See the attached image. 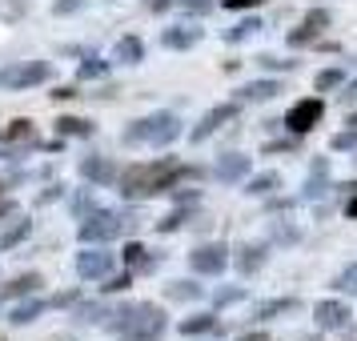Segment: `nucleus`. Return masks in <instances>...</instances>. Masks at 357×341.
I'll return each mask as SVG.
<instances>
[{"label":"nucleus","instance_id":"f257e3e1","mask_svg":"<svg viewBox=\"0 0 357 341\" xmlns=\"http://www.w3.org/2000/svg\"><path fill=\"white\" fill-rule=\"evenodd\" d=\"M197 173H201V169H189V165L173 161V157H157V161L125 165V173L116 177V185H121V197H125V201H141V197L169 193L181 177H197Z\"/></svg>","mask_w":357,"mask_h":341},{"label":"nucleus","instance_id":"f03ea898","mask_svg":"<svg viewBox=\"0 0 357 341\" xmlns=\"http://www.w3.org/2000/svg\"><path fill=\"white\" fill-rule=\"evenodd\" d=\"M181 137V116L177 113H169V109H161V113H149V116H141V121H132L129 129L121 132V145H129V149H137V145H173Z\"/></svg>","mask_w":357,"mask_h":341},{"label":"nucleus","instance_id":"7ed1b4c3","mask_svg":"<svg viewBox=\"0 0 357 341\" xmlns=\"http://www.w3.org/2000/svg\"><path fill=\"white\" fill-rule=\"evenodd\" d=\"M52 77L49 61H20V65L0 68V89L4 93H20V89H33V84H45Z\"/></svg>","mask_w":357,"mask_h":341},{"label":"nucleus","instance_id":"20e7f679","mask_svg":"<svg viewBox=\"0 0 357 341\" xmlns=\"http://www.w3.org/2000/svg\"><path fill=\"white\" fill-rule=\"evenodd\" d=\"M77 237H81V245H105V241H113V237H121V213L116 209H93L81 221Z\"/></svg>","mask_w":357,"mask_h":341},{"label":"nucleus","instance_id":"39448f33","mask_svg":"<svg viewBox=\"0 0 357 341\" xmlns=\"http://www.w3.org/2000/svg\"><path fill=\"white\" fill-rule=\"evenodd\" d=\"M225 265H229V245L225 241H205L189 253V269H193L197 277H221Z\"/></svg>","mask_w":357,"mask_h":341},{"label":"nucleus","instance_id":"423d86ee","mask_svg":"<svg viewBox=\"0 0 357 341\" xmlns=\"http://www.w3.org/2000/svg\"><path fill=\"white\" fill-rule=\"evenodd\" d=\"M169 329V317H165L157 305H137V317H132L129 333H125V341H157Z\"/></svg>","mask_w":357,"mask_h":341},{"label":"nucleus","instance_id":"0eeeda50","mask_svg":"<svg viewBox=\"0 0 357 341\" xmlns=\"http://www.w3.org/2000/svg\"><path fill=\"white\" fill-rule=\"evenodd\" d=\"M113 253H105L100 245H84V253H77V277L81 281H105L113 273Z\"/></svg>","mask_w":357,"mask_h":341},{"label":"nucleus","instance_id":"6e6552de","mask_svg":"<svg viewBox=\"0 0 357 341\" xmlns=\"http://www.w3.org/2000/svg\"><path fill=\"white\" fill-rule=\"evenodd\" d=\"M325 116V105L321 97H305V100H297L289 113H285V129L297 132V137H305L309 129H317V121Z\"/></svg>","mask_w":357,"mask_h":341},{"label":"nucleus","instance_id":"1a4fd4ad","mask_svg":"<svg viewBox=\"0 0 357 341\" xmlns=\"http://www.w3.org/2000/svg\"><path fill=\"white\" fill-rule=\"evenodd\" d=\"M237 113H241V100H229V105H217V109H209V113L201 116L193 129H189V141H193V145H205L213 132L221 129L225 121H233Z\"/></svg>","mask_w":357,"mask_h":341},{"label":"nucleus","instance_id":"9d476101","mask_svg":"<svg viewBox=\"0 0 357 341\" xmlns=\"http://www.w3.org/2000/svg\"><path fill=\"white\" fill-rule=\"evenodd\" d=\"M81 177L89 181V185H97V189H109V185H116V177H121V169H116L113 157H84L81 161Z\"/></svg>","mask_w":357,"mask_h":341},{"label":"nucleus","instance_id":"9b49d317","mask_svg":"<svg viewBox=\"0 0 357 341\" xmlns=\"http://www.w3.org/2000/svg\"><path fill=\"white\" fill-rule=\"evenodd\" d=\"M249 169H253V161L245 153H221L217 165H213V177L221 181V185H237V181L249 177Z\"/></svg>","mask_w":357,"mask_h":341},{"label":"nucleus","instance_id":"f8f14e48","mask_svg":"<svg viewBox=\"0 0 357 341\" xmlns=\"http://www.w3.org/2000/svg\"><path fill=\"white\" fill-rule=\"evenodd\" d=\"M333 189L329 181V157H313L309 161V177H305V189H301V201H317Z\"/></svg>","mask_w":357,"mask_h":341},{"label":"nucleus","instance_id":"ddd939ff","mask_svg":"<svg viewBox=\"0 0 357 341\" xmlns=\"http://www.w3.org/2000/svg\"><path fill=\"white\" fill-rule=\"evenodd\" d=\"M121 261H125V269H132V273H157L161 253H149L141 241H125V253H121Z\"/></svg>","mask_w":357,"mask_h":341},{"label":"nucleus","instance_id":"4468645a","mask_svg":"<svg viewBox=\"0 0 357 341\" xmlns=\"http://www.w3.org/2000/svg\"><path fill=\"white\" fill-rule=\"evenodd\" d=\"M313 317H317V329H345L349 317H354V309L345 301H317Z\"/></svg>","mask_w":357,"mask_h":341},{"label":"nucleus","instance_id":"2eb2a0df","mask_svg":"<svg viewBox=\"0 0 357 341\" xmlns=\"http://www.w3.org/2000/svg\"><path fill=\"white\" fill-rule=\"evenodd\" d=\"M197 40H201V29H197V24H173V29L161 33V49L185 52V49H193Z\"/></svg>","mask_w":357,"mask_h":341},{"label":"nucleus","instance_id":"dca6fc26","mask_svg":"<svg viewBox=\"0 0 357 341\" xmlns=\"http://www.w3.org/2000/svg\"><path fill=\"white\" fill-rule=\"evenodd\" d=\"M281 89H285V84L277 81V77H269V81H249L245 89H237V100H241V105H261V100H273Z\"/></svg>","mask_w":357,"mask_h":341},{"label":"nucleus","instance_id":"f3484780","mask_svg":"<svg viewBox=\"0 0 357 341\" xmlns=\"http://www.w3.org/2000/svg\"><path fill=\"white\" fill-rule=\"evenodd\" d=\"M40 285H45V277L40 273H20V277H13V281L0 289V301H8V297H33Z\"/></svg>","mask_w":357,"mask_h":341},{"label":"nucleus","instance_id":"a211bd4d","mask_svg":"<svg viewBox=\"0 0 357 341\" xmlns=\"http://www.w3.org/2000/svg\"><path fill=\"white\" fill-rule=\"evenodd\" d=\"M29 141H36V129H33V121H29V116L8 121L4 132H0V145H29Z\"/></svg>","mask_w":357,"mask_h":341},{"label":"nucleus","instance_id":"6ab92c4d","mask_svg":"<svg viewBox=\"0 0 357 341\" xmlns=\"http://www.w3.org/2000/svg\"><path fill=\"white\" fill-rule=\"evenodd\" d=\"M265 257H269L265 245H241V249H237V269H241V277H253L261 265H265Z\"/></svg>","mask_w":357,"mask_h":341},{"label":"nucleus","instance_id":"aec40b11","mask_svg":"<svg viewBox=\"0 0 357 341\" xmlns=\"http://www.w3.org/2000/svg\"><path fill=\"white\" fill-rule=\"evenodd\" d=\"M297 305H301L297 297H273V301H261V305L253 309V321H273V317H281V313H293Z\"/></svg>","mask_w":357,"mask_h":341},{"label":"nucleus","instance_id":"412c9836","mask_svg":"<svg viewBox=\"0 0 357 341\" xmlns=\"http://www.w3.org/2000/svg\"><path fill=\"white\" fill-rule=\"evenodd\" d=\"M277 189H281V173H273V169L245 181V197H273Z\"/></svg>","mask_w":357,"mask_h":341},{"label":"nucleus","instance_id":"4be33fe9","mask_svg":"<svg viewBox=\"0 0 357 341\" xmlns=\"http://www.w3.org/2000/svg\"><path fill=\"white\" fill-rule=\"evenodd\" d=\"M105 317H109V309L100 301H77L73 305V321L77 325H105Z\"/></svg>","mask_w":357,"mask_h":341},{"label":"nucleus","instance_id":"5701e85b","mask_svg":"<svg viewBox=\"0 0 357 341\" xmlns=\"http://www.w3.org/2000/svg\"><path fill=\"white\" fill-rule=\"evenodd\" d=\"M113 56L121 61V65H141V61H145V45H141L137 36H121L116 49H113Z\"/></svg>","mask_w":357,"mask_h":341},{"label":"nucleus","instance_id":"b1692460","mask_svg":"<svg viewBox=\"0 0 357 341\" xmlns=\"http://www.w3.org/2000/svg\"><path fill=\"white\" fill-rule=\"evenodd\" d=\"M132 317H137V305H132V301H125L121 309H113V313H109L105 329H109L113 338H125V333H129V325H132Z\"/></svg>","mask_w":357,"mask_h":341},{"label":"nucleus","instance_id":"393cba45","mask_svg":"<svg viewBox=\"0 0 357 341\" xmlns=\"http://www.w3.org/2000/svg\"><path fill=\"white\" fill-rule=\"evenodd\" d=\"M45 305H49V301H40V297H33V301H20L17 309H13V313H8V325H33L36 317H40V313H45Z\"/></svg>","mask_w":357,"mask_h":341},{"label":"nucleus","instance_id":"a878e982","mask_svg":"<svg viewBox=\"0 0 357 341\" xmlns=\"http://www.w3.org/2000/svg\"><path fill=\"white\" fill-rule=\"evenodd\" d=\"M97 125L84 116H56V137H93Z\"/></svg>","mask_w":357,"mask_h":341},{"label":"nucleus","instance_id":"bb28decb","mask_svg":"<svg viewBox=\"0 0 357 341\" xmlns=\"http://www.w3.org/2000/svg\"><path fill=\"white\" fill-rule=\"evenodd\" d=\"M185 338H201V333H217V317L213 313H193V317H185V321L177 325Z\"/></svg>","mask_w":357,"mask_h":341},{"label":"nucleus","instance_id":"cd10ccee","mask_svg":"<svg viewBox=\"0 0 357 341\" xmlns=\"http://www.w3.org/2000/svg\"><path fill=\"white\" fill-rule=\"evenodd\" d=\"M29 233H33V221H29V217H17V225H4V229H0V249H17Z\"/></svg>","mask_w":357,"mask_h":341},{"label":"nucleus","instance_id":"c85d7f7f","mask_svg":"<svg viewBox=\"0 0 357 341\" xmlns=\"http://www.w3.org/2000/svg\"><path fill=\"white\" fill-rule=\"evenodd\" d=\"M93 209H100V205H97V185H84V189H77V193H73V217H77V221H84Z\"/></svg>","mask_w":357,"mask_h":341},{"label":"nucleus","instance_id":"c756f323","mask_svg":"<svg viewBox=\"0 0 357 341\" xmlns=\"http://www.w3.org/2000/svg\"><path fill=\"white\" fill-rule=\"evenodd\" d=\"M165 297H169V301H201L205 289H201L197 281H169V285H165Z\"/></svg>","mask_w":357,"mask_h":341},{"label":"nucleus","instance_id":"7c9ffc66","mask_svg":"<svg viewBox=\"0 0 357 341\" xmlns=\"http://www.w3.org/2000/svg\"><path fill=\"white\" fill-rule=\"evenodd\" d=\"M261 29H265V24H261V17H241V20H237V24L225 33V45H241V40H249V36L261 33Z\"/></svg>","mask_w":357,"mask_h":341},{"label":"nucleus","instance_id":"2f4dec72","mask_svg":"<svg viewBox=\"0 0 357 341\" xmlns=\"http://www.w3.org/2000/svg\"><path fill=\"white\" fill-rule=\"evenodd\" d=\"M77 77H81V81H105V77H109V61H100V56H84L81 68H77Z\"/></svg>","mask_w":357,"mask_h":341},{"label":"nucleus","instance_id":"473e14b6","mask_svg":"<svg viewBox=\"0 0 357 341\" xmlns=\"http://www.w3.org/2000/svg\"><path fill=\"white\" fill-rule=\"evenodd\" d=\"M341 84H345V68H321V73L313 77V89H317V93H333Z\"/></svg>","mask_w":357,"mask_h":341},{"label":"nucleus","instance_id":"72a5a7b5","mask_svg":"<svg viewBox=\"0 0 357 341\" xmlns=\"http://www.w3.org/2000/svg\"><path fill=\"white\" fill-rule=\"evenodd\" d=\"M245 297H249V289H245V285H225V289L213 293V305L225 309V305H237V301H245Z\"/></svg>","mask_w":357,"mask_h":341},{"label":"nucleus","instance_id":"f704fd0d","mask_svg":"<svg viewBox=\"0 0 357 341\" xmlns=\"http://www.w3.org/2000/svg\"><path fill=\"white\" fill-rule=\"evenodd\" d=\"M269 237H273V245H297L301 241V229L293 225V221H277Z\"/></svg>","mask_w":357,"mask_h":341},{"label":"nucleus","instance_id":"c9c22d12","mask_svg":"<svg viewBox=\"0 0 357 341\" xmlns=\"http://www.w3.org/2000/svg\"><path fill=\"white\" fill-rule=\"evenodd\" d=\"M317 29H309V24H297V29H293L289 36H285V45H289V49H305V45H317Z\"/></svg>","mask_w":357,"mask_h":341},{"label":"nucleus","instance_id":"e433bc0d","mask_svg":"<svg viewBox=\"0 0 357 341\" xmlns=\"http://www.w3.org/2000/svg\"><path fill=\"white\" fill-rule=\"evenodd\" d=\"M29 17V0H0V20L17 24V20Z\"/></svg>","mask_w":357,"mask_h":341},{"label":"nucleus","instance_id":"4c0bfd02","mask_svg":"<svg viewBox=\"0 0 357 341\" xmlns=\"http://www.w3.org/2000/svg\"><path fill=\"white\" fill-rule=\"evenodd\" d=\"M253 65L265 68V73H293V68H297V61H281V56H273V52H261Z\"/></svg>","mask_w":357,"mask_h":341},{"label":"nucleus","instance_id":"58836bf2","mask_svg":"<svg viewBox=\"0 0 357 341\" xmlns=\"http://www.w3.org/2000/svg\"><path fill=\"white\" fill-rule=\"evenodd\" d=\"M132 285V269H125V273H109L105 281H100V293H125Z\"/></svg>","mask_w":357,"mask_h":341},{"label":"nucleus","instance_id":"ea45409f","mask_svg":"<svg viewBox=\"0 0 357 341\" xmlns=\"http://www.w3.org/2000/svg\"><path fill=\"white\" fill-rule=\"evenodd\" d=\"M333 289L337 293H357V261L354 265H345V269L333 277Z\"/></svg>","mask_w":357,"mask_h":341},{"label":"nucleus","instance_id":"a19ab883","mask_svg":"<svg viewBox=\"0 0 357 341\" xmlns=\"http://www.w3.org/2000/svg\"><path fill=\"white\" fill-rule=\"evenodd\" d=\"M185 221H189V209L181 205V209H173L169 217H165V221H157V233H177V229L185 225Z\"/></svg>","mask_w":357,"mask_h":341},{"label":"nucleus","instance_id":"79ce46f5","mask_svg":"<svg viewBox=\"0 0 357 341\" xmlns=\"http://www.w3.org/2000/svg\"><path fill=\"white\" fill-rule=\"evenodd\" d=\"M329 149H333V153H354L357 149V129H341L337 137L329 141Z\"/></svg>","mask_w":357,"mask_h":341},{"label":"nucleus","instance_id":"37998d69","mask_svg":"<svg viewBox=\"0 0 357 341\" xmlns=\"http://www.w3.org/2000/svg\"><path fill=\"white\" fill-rule=\"evenodd\" d=\"M177 8L185 13V17H209V13H213L209 0H177Z\"/></svg>","mask_w":357,"mask_h":341},{"label":"nucleus","instance_id":"c03bdc74","mask_svg":"<svg viewBox=\"0 0 357 341\" xmlns=\"http://www.w3.org/2000/svg\"><path fill=\"white\" fill-rule=\"evenodd\" d=\"M301 24H309V29H317V33H325V29H329V13H325V8H309Z\"/></svg>","mask_w":357,"mask_h":341},{"label":"nucleus","instance_id":"a18cd8bd","mask_svg":"<svg viewBox=\"0 0 357 341\" xmlns=\"http://www.w3.org/2000/svg\"><path fill=\"white\" fill-rule=\"evenodd\" d=\"M141 225H145L141 209H125V213H121V233H137Z\"/></svg>","mask_w":357,"mask_h":341},{"label":"nucleus","instance_id":"49530a36","mask_svg":"<svg viewBox=\"0 0 357 341\" xmlns=\"http://www.w3.org/2000/svg\"><path fill=\"white\" fill-rule=\"evenodd\" d=\"M84 4H89V0H52V13H56V17H73V13H81Z\"/></svg>","mask_w":357,"mask_h":341},{"label":"nucleus","instance_id":"de8ad7c7","mask_svg":"<svg viewBox=\"0 0 357 341\" xmlns=\"http://www.w3.org/2000/svg\"><path fill=\"white\" fill-rule=\"evenodd\" d=\"M337 105H345V109H357V81H345L337 89Z\"/></svg>","mask_w":357,"mask_h":341},{"label":"nucleus","instance_id":"09e8293b","mask_svg":"<svg viewBox=\"0 0 357 341\" xmlns=\"http://www.w3.org/2000/svg\"><path fill=\"white\" fill-rule=\"evenodd\" d=\"M77 301H81V289H61V293H52V301H49V305L68 309V305H77Z\"/></svg>","mask_w":357,"mask_h":341},{"label":"nucleus","instance_id":"8fccbe9b","mask_svg":"<svg viewBox=\"0 0 357 341\" xmlns=\"http://www.w3.org/2000/svg\"><path fill=\"white\" fill-rule=\"evenodd\" d=\"M261 153H297V132H293L289 141H269Z\"/></svg>","mask_w":357,"mask_h":341},{"label":"nucleus","instance_id":"3c124183","mask_svg":"<svg viewBox=\"0 0 357 341\" xmlns=\"http://www.w3.org/2000/svg\"><path fill=\"white\" fill-rule=\"evenodd\" d=\"M265 201H269V213H289L293 205H297V201H293V197H265Z\"/></svg>","mask_w":357,"mask_h":341},{"label":"nucleus","instance_id":"603ef678","mask_svg":"<svg viewBox=\"0 0 357 341\" xmlns=\"http://www.w3.org/2000/svg\"><path fill=\"white\" fill-rule=\"evenodd\" d=\"M257 4H265V0H221V8H229V13H245V8H257Z\"/></svg>","mask_w":357,"mask_h":341},{"label":"nucleus","instance_id":"864d4df0","mask_svg":"<svg viewBox=\"0 0 357 341\" xmlns=\"http://www.w3.org/2000/svg\"><path fill=\"white\" fill-rule=\"evenodd\" d=\"M49 97L56 100V105H61V100H73V97H81V93H77V89H73V84H61V89H52Z\"/></svg>","mask_w":357,"mask_h":341},{"label":"nucleus","instance_id":"5fc2aeb1","mask_svg":"<svg viewBox=\"0 0 357 341\" xmlns=\"http://www.w3.org/2000/svg\"><path fill=\"white\" fill-rule=\"evenodd\" d=\"M56 197H65V185H49V189H45L40 197H36V201H40V205H52Z\"/></svg>","mask_w":357,"mask_h":341},{"label":"nucleus","instance_id":"6e6d98bb","mask_svg":"<svg viewBox=\"0 0 357 341\" xmlns=\"http://www.w3.org/2000/svg\"><path fill=\"white\" fill-rule=\"evenodd\" d=\"M8 217H17V201H4L0 205V229L8 225Z\"/></svg>","mask_w":357,"mask_h":341},{"label":"nucleus","instance_id":"4d7b16f0","mask_svg":"<svg viewBox=\"0 0 357 341\" xmlns=\"http://www.w3.org/2000/svg\"><path fill=\"white\" fill-rule=\"evenodd\" d=\"M169 8H177V0H149V13H169Z\"/></svg>","mask_w":357,"mask_h":341},{"label":"nucleus","instance_id":"13d9d810","mask_svg":"<svg viewBox=\"0 0 357 341\" xmlns=\"http://www.w3.org/2000/svg\"><path fill=\"white\" fill-rule=\"evenodd\" d=\"M345 217H349V221H357V189L349 193V201H345Z\"/></svg>","mask_w":357,"mask_h":341},{"label":"nucleus","instance_id":"bf43d9fd","mask_svg":"<svg viewBox=\"0 0 357 341\" xmlns=\"http://www.w3.org/2000/svg\"><path fill=\"white\" fill-rule=\"evenodd\" d=\"M237 341H269V333H265V329H257V333H245V338H237Z\"/></svg>","mask_w":357,"mask_h":341},{"label":"nucleus","instance_id":"052dcab7","mask_svg":"<svg viewBox=\"0 0 357 341\" xmlns=\"http://www.w3.org/2000/svg\"><path fill=\"white\" fill-rule=\"evenodd\" d=\"M293 341H321V333H305V338H293Z\"/></svg>","mask_w":357,"mask_h":341},{"label":"nucleus","instance_id":"680f3d73","mask_svg":"<svg viewBox=\"0 0 357 341\" xmlns=\"http://www.w3.org/2000/svg\"><path fill=\"white\" fill-rule=\"evenodd\" d=\"M345 125H349V129H357V113H349V121H345Z\"/></svg>","mask_w":357,"mask_h":341}]
</instances>
